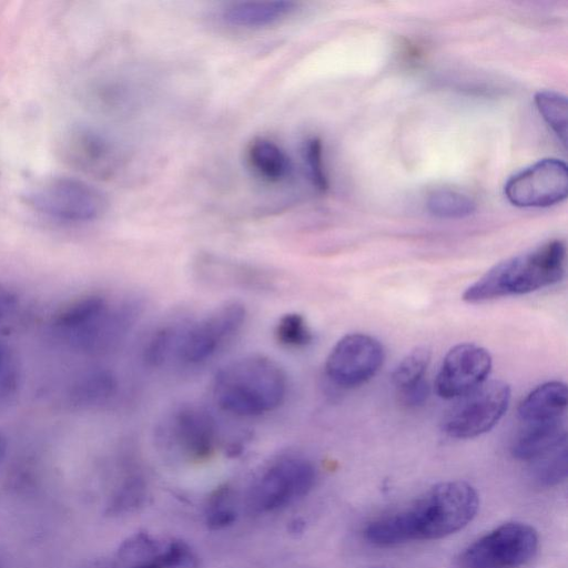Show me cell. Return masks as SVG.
Wrapping results in <instances>:
<instances>
[{"label": "cell", "instance_id": "obj_1", "mask_svg": "<svg viewBox=\"0 0 568 568\" xmlns=\"http://www.w3.org/2000/svg\"><path fill=\"white\" fill-rule=\"evenodd\" d=\"M478 504V495L468 483H439L406 506L371 520L363 534L377 547L440 539L467 526Z\"/></svg>", "mask_w": 568, "mask_h": 568}, {"label": "cell", "instance_id": "obj_2", "mask_svg": "<svg viewBox=\"0 0 568 568\" xmlns=\"http://www.w3.org/2000/svg\"><path fill=\"white\" fill-rule=\"evenodd\" d=\"M287 377L268 356L236 358L216 372L212 394L216 405L233 415L258 416L275 410L285 399Z\"/></svg>", "mask_w": 568, "mask_h": 568}, {"label": "cell", "instance_id": "obj_3", "mask_svg": "<svg viewBox=\"0 0 568 568\" xmlns=\"http://www.w3.org/2000/svg\"><path fill=\"white\" fill-rule=\"evenodd\" d=\"M565 261V243L548 241L527 253L499 262L468 286L462 298L469 304H478L551 286L562 278Z\"/></svg>", "mask_w": 568, "mask_h": 568}, {"label": "cell", "instance_id": "obj_4", "mask_svg": "<svg viewBox=\"0 0 568 568\" xmlns=\"http://www.w3.org/2000/svg\"><path fill=\"white\" fill-rule=\"evenodd\" d=\"M316 469L306 458L284 456L268 465L252 483L247 505L255 514L278 511L305 497L316 483Z\"/></svg>", "mask_w": 568, "mask_h": 568}, {"label": "cell", "instance_id": "obj_5", "mask_svg": "<svg viewBox=\"0 0 568 568\" xmlns=\"http://www.w3.org/2000/svg\"><path fill=\"white\" fill-rule=\"evenodd\" d=\"M538 549L534 527L519 521L505 523L469 545L459 557L460 568H520Z\"/></svg>", "mask_w": 568, "mask_h": 568}, {"label": "cell", "instance_id": "obj_6", "mask_svg": "<svg viewBox=\"0 0 568 568\" xmlns=\"http://www.w3.org/2000/svg\"><path fill=\"white\" fill-rule=\"evenodd\" d=\"M246 308L240 302H226L197 321L183 324L175 357L184 364L209 361L241 331Z\"/></svg>", "mask_w": 568, "mask_h": 568}, {"label": "cell", "instance_id": "obj_7", "mask_svg": "<svg viewBox=\"0 0 568 568\" xmlns=\"http://www.w3.org/2000/svg\"><path fill=\"white\" fill-rule=\"evenodd\" d=\"M457 399L443 418V432L453 438H474L489 432L504 416L510 387L501 381L484 382Z\"/></svg>", "mask_w": 568, "mask_h": 568}, {"label": "cell", "instance_id": "obj_8", "mask_svg": "<svg viewBox=\"0 0 568 568\" xmlns=\"http://www.w3.org/2000/svg\"><path fill=\"white\" fill-rule=\"evenodd\" d=\"M99 568H199V559L181 539L138 531L126 537L111 560Z\"/></svg>", "mask_w": 568, "mask_h": 568}, {"label": "cell", "instance_id": "obj_9", "mask_svg": "<svg viewBox=\"0 0 568 568\" xmlns=\"http://www.w3.org/2000/svg\"><path fill=\"white\" fill-rule=\"evenodd\" d=\"M384 359L385 351L379 341L367 334L353 333L333 346L325 362V372L334 384L356 387L374 377Z\"/></svg>", "mask_w": 568, "mask_h": 568}, {"label": "cell", "instance_id": "obj_10", "mask_svg": "<svg viewBox=\"0 0 568 568\" xmlns=\"http://www.w3.org/2000/svg\"><path fill=\"white\" fill-rule=\"evenodd\" d=\"M507 200L519 207H546L562 202L568 193L565 162L544 159L514 174L505 184Z\"/></svg>", "mask_w": 568, "mask_h": 568}, {"label": "cell", "instance_id": "obj_11", "mask_svg": "<svg viewBox=\"0 0 568 568\" xmlns=\"http://www.w3.org/2000/svg\"><path fill=\"white\" fill-rule=\"evenodd\" d=\"M163 426L165 439L190 462H204L212 457L217 448L216 422L202 407L183 405L166 417Z\"/></svg>", "mask_w": 568, "mask_h": 568}, {"label": "cell", "instance_id": "obj_12", "mask_svg": "<svg viewBox=\"0 0 568 568\" xmlns=\"http://www.w3.org/2000/svg\"><path fill=\"white\" fill-rule=\"evenodd\" d=\"M30 201L47 214L71 221L93 220L106 204L103 194L93 186L65 178L47 182L30 195Z\"/></svg>", "mask_w": 568, "mask_h": 568}, {"label": "cell", "instance_id": "obj_13", "mask_svg": "<svg viewBox=\"0 0 568 568\" xmlns=\"http://www.w3.org/2000/svg\"><path fill=\"white\" fill-rule=\"evenodd\" d=\"M491 356L476 344L463 343L445 355L435 379L438 396L458 398L486 382L491 369Z\"/></svg>", "mask_w": 568, "mask_h": 568}, {"label": "cell", "instance_id": "obj_14", "mask_svg": "<svg viewBox=\"0 0 568 568\" xmlns=\"http://www.w3.org/2000/svg\"><path fill=\"white\" fill-rule=\"evenodd\" d=\"M193 271L202 283L217 287L273 292L280 282L273 271L213 253H200Z\"/></svg>", "mask_w": 568, "mask_h": 568}, {"label": "cell", "instance_id": "obj_15", "mask_svg": "<svg viewBox=\"0 0 568 568\" xmlns=\"http://www.w3.org/2000/svg\"><path fill=\"white\" fill-rule=\"evenodd\" d=\"M298 3L287 0L235 1L220 11L221 21L237 29H261L293 16Z\"/></svg>", "mask_w": 568, "mask_h": 568}, {"label": "cell", "instance_id": "obj_16", "mask_svg": "<svg viewBox=\"0 0 568 568\" xmlns=\"http://www.w3.org/2000/svg\"><path fill=\"white\" fill-rule=\"evenodd\" d=\"M109 306L105 297L87 295L63 306L54 315L52 325L82 348Z\"/></svg>", "mask_w": 568, "mask_h": 568}, {"label": "cell", "instance_id": "obj_17", "mask_svg": "<svg viewBox=\"0 0 568 568\" xmlns=\"http://www.w3.org/2000/svg\"><path fill=\"white\" fill-rule=\"evenodd\" d=\"M244 160L253 176L268 185L283 184L292 175V162L286 152L264 136H255L247 142Z\"/></svg>", "mask_w": 568, "mask_h": 568}, {"label": "cell", "instance_id": "obj_18", "mask_svg": "<svg viewBox=\"0 0 568 568\" xmlns=\"http://www.w3.org/2000/svg\"><path fill=\"white\" fill-rule=\"evenodd\" d=\"M521 424L510 446L511 455L518 460L529 464L567 442L562 418Z\"/></svg>", "mask_w": 568, "mask_h": 568}, {"label": "cell", "instance_id": "obj_19", "mask_svg": "<svg viewBox=\"0 0 568 568\" xmlns=\"http://www.w3.org/2000/svg\"><path fill=\"white\" fill-rule=\"evenodd\" d=\"M67 142L68 160L81 170L106 175L114 169L115 150L100 134L80 130L73 132Z\"/></svg>", "mask_w": 568, "mask_h": 568}, {"label": "cell", "instance_id": "obj_20", "mask_svg": "<svg viewBox=\"0 0 568 568\" xmlns=\"http://www.w3.org/2000/svg\"><path fill=\"white\" fill-rule=\"evenodd\" d=\"M568 404L565 383L551 381L532 389L519 404L518 417L521 423L562 418Z\"/></svg>", "mask_w": 568, "mask_h": 568}, {"label": "cell", "instance_id": "obj_21", "mask_svg": "<svg viewBox=\"0 0 568 568\" xmlns=\"http://www.w3.org/2000/svg\"><path fill=\"white\" fill-rule=\"evenodd\" d=\"M116 390V379L105 369L87 373L71 390V399L79 406H95L109 400Z\"/></svg>", "mask_w": 568, "mask_h": 568}, {"label": "cell", "instance_id": "obj_22", "mask_svg": "<svg viewBox=\"0 0 568 568\" xmlns=\"http://www.w3.org/2000/svg\"><path fill=\"white\" fill-rule=\"evenodd\" d=\"M148 498V486L139 474L126 476L114 489L106 504L108 516H120L138 510Z\"/></svg>", "mask_w": 568, "mask_h": 568}, {"label": "cell", "instance_id": "obj_23", "mask_svg": "<svg viewBox=\"0 0 568 568\" xmlns=\"http://www.w3.org/2000/svg\"><path fill=\"white\" fill-rule=\"evenodd\" d=\"M567 442L529 463L530 478L538 487L549 488L567 476Z\"/></svg>", "mask_w": 568, "mask_h": 568}, {"label": "cell", "instance_id": "obj_24", "mask_svg": "<svg viewBox=\"0 0 568 568\" xmlns=\"http://www.w3.org/2000/svg\"><path fill=\"white\" fill-rule=\"evenodd\" d=\"M182 325L181 323L166 324L149 337L143 349V358L148 365L162 366L175 356Z\"/></svg>", "mask_w": 568, "mask_h": 568}, {"label": "cell", "instance_id": "obj_25", "mask_svg": "<svg viewBox=\"0 0 568 568\" xmlns=\"http://www.w3.org/2000/svg\"><path fill=\"white\" fill-rule=\"evenodd\" d=\"M427 209L440 219H464L475 212L476 203L458 191L438 190L428 197Z\"/></svg>", "mask_w": 568, "mask_h": 568}, {"label": "cell", "instance_id": "obj_26", "mask_svg": "<svg viewBox=\"0 0 568 568\" xmlns=\"http://www.w3.org/2000/svg\"><path fill=\"white\" fill-rule=\"evenodd\" d=\"M204 518L211 530H222L233 525L236 510L233 491L229 485L219 486L212 491L205 505Z\"/></svg>", "mask_w": 568, "mask_h": 568}, {"label": "cell", "instance_id": "obj_27", "mask_svg": "<svg viewBox=\"0 0 568 568\" xmlns=\"http://www.w3.org/2000/svg\"><path fill=\"white\" fill-rule=\"evenodd\" d=\"M535 103L544 120L566 145L568 116L566 97L555 91H540L535 95Z\"/></svg>", "mask_w": 568, "mask_h": 568}, {"label": "cell", "instance_id": "obj_28", "mask_svg": "<svg viewBox=\"0 0 568 568\" xmlns=\"http://www.w3.org/2000/svg\"><path fill=\"white\" fill-rule=\"evenodd\" d=\"M429 361L430 352L426 347H417L409 352L392 374L395 386L400 390L424 381Z\"/></svg>", "mask_w": 568, "mask_h": 568}, {"label": "cell", "instance_id": "obj_29", "mask_svg": "<svg viewBox=\"0 0 568 568\" xmlns=\"http://www.w3.org/2000/svg\"><path fill=\"white\" fill-rule=\"evenodd\" d=\"M276 341L287 347H304L313 339L305 317L298 313L284 314L275 325Z\"/></svg>", "mask_w": 568, "mask_h": 568}, {"label": "cell", "instance_id": "obj_30", "mask_svg": "<svg viewBox=\"0 0 568 568\" xmlns=\"http://www.w3.org/2000/svg\"><path fill=\"white\" fill-rule=\"evenodd\" d=\"M303 162L306 174L313 187L317 192H326L328 179L323 160V145L318 138H308L302 149Z\"/></svg>", "mask_w": 568, "mask_h": 568}, {"label": "cell", "instance_id": "obj_31", "mask_svg": "<svg viewBox=\"0 0 568 568\" xmlns=\"http://www.w3.org/2000/svg\"><path fill=\"white\" fill-rule=\"evenodd\" d=\"M18 379L16 356L7 344L0 342V399L16 389Z\"/></svg>", "mask_w": 568, "mask_h": 568}, {"label": "cell", "instance_id": "obj_32", "mask_svg": "<svg viewBox=\"0 0 568 568\" xmlns=\"http://www.w3.org/2000/svg\"><path fill=\"white\" fill-rule=\"evenodd\" d=\"M399 392L404 404L416 407L427 399L428 385L425 381H422L413 386L400 389Z\"/></svg>", "mask_w": 568, "mask_h": 568}, {"label": "cell", "instance_id": "obj_33", "mask_svg": "<svg viewBox=\"0 0 568 568\" xmlns=\"http://www.w3.org/2000/svg\"><path fill=\"white\" fill-rule=\"evenodd\" d=\"M17 295L6 288L0 287V322L8 317L17 307Z\"/></svg>", "mask_w": 568, "mask_h": 568}, {"label": "cell", "instance_id": "obj_34", "mask_svg": "<svg viewBox=\"0 0 568 568\" xmlns=\"http://www.w3.org/2000/svg\"><path fill=\"white\" fill-rule=\"evenodd\" d=\"M291 531L292 532H301L303 530V527H304V523H302L301 520L298 519H295L291 523Z\"/></svg>", "mask_w": 568, "mask_h": 568}, {"label": "cell", "instance_id": "obj_35", "mask_svg": "<svg viewBox=\"0 0 568 568\" xmlns=\"http://www.w3.org/2000/svg\"><path fill=\"white\" fill-rule=\"evenodd\" d=\"M6 449H7V444H6V439L3 438V436L0 434V460L3 458L4 454H6Z\"/></svg>", "mask_w": 568, "mask_h": 568}]
</instances>
